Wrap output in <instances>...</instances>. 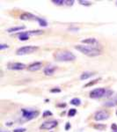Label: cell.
I'll return each mask as SVG.
<instances>
[{
	"label": "cell",
	"instance_id": "6da1fadb",
	"mask_svg": "<svg viewBox=\"0 0 117 132\" xmlns=\"http://www.w3.org/2000/svg\"><path fill=\"white\" fill-rule=\"evenodd\" d=\"M75 50L83 53L84 55L88 56H97L101 55V50L97 48L92 46H83V45H76Z\"/></svg>",
	"mask_w": 117,
	"mask_h": 132
},
{
	"label": "cell",
	"instance_id": "7a4b0ae2",
	"mask_svg": "<svg viewBox=\"0 0 117 132\" xmlns=\"http://www.w3.org/2000/svg\"><path fill=\"white\" fill-rule=\"evenodd\" d=\"M54 57L58 62H72L76 59V56L71 51L62 50L58 51L54 55Z\"/></svg>",
	"mask_w": 117,
	"mask_h": 132
},
{
	"label": "cell",
	"instance_id": "3957f363",
	"mask_svg": "<svg viewBox=\"0 0 117 132\" xmlns=\"http://www.w3.org/2000/svg\"><path fill=\"white\" fill-rule=\"evenodd\" d=\"M37 50H38V47H36V46H30V45L24 46L17 50L16 55H18V56H23V55L31 54V53L35 52Z\"/></svg>",
	"mask_w": 117,
	"mask_h": 132
},
{
	"label": "cell",
	"instance_id": "277c9868",
	"mask_svg": "<svg viewBox=\"0 0 117 132\" xmlns=\"http://www.w3.org/2000/svg\"><path fill=\"white\" fill-rule=\"evenodd\" d=\"M22 111V117L25 121H30L32 119L36 118L38 116H39V111H36V110H34V111H31V110H27V109H21Z\"/></svg>",
	"mask_w": 117,
	"mask_h": 132
},
{
	"label": "cell",
	"instance_id": "5b68a950",
	"mask_svg": "<svg viewBox=\"0 0 117 132\" xmlns=\"http://www.w3.org/2000/svg\"><path fill=\"white\" fill-rule=\"evenodd\" d=\"M106 92H107V90L105 88H101V87L95 88L91 92L89 96H90V98H92V99H99V98L105 96Z\"/></svg>",
	"mask_w": 117,
	"mask_h": 132
},
{
	"label": "cell",
	"instance_id": "8992f818",
	"mask_svg": "<svg viewBox=\"0 0 117 132\" xmlns=\"http://www.w3.org/2000/svg\"><path fill=\"white\" fill-rule=\"evenodd\" d=\"M94 120L97 121V122H99V121H105L107 120L109 118V113L106 110H101V111H98L96 114H94Z\"/></svg>",
	"mask_w": 117,
	"mask_h": 132
},
{
	"label": "cell",
	"instance_id": "52a82bcc",
	"mask_svg": "<svg viewBox=\"0 0 117 132\" xmlns=\"http://www.w3.org/2000/svg\"><path fill=\"white\" fill-rule=\"evenodd\" d=\"M57 124H58V122H57L56 120H50V121H48V122H44L41 125L40 129L49 130V129H54L55 127H56Z\"/></svg>",
	"mask_w": 117,
	"mask_h": 132
},
{
	"label": "cell",
	"instance_id": "ba28073f",
	"mask_svg": "<svg viewBox=\"0 0 117 132\" xmlns=\"http://www.w3.org/2000/svg\"><path fill=\"white\" fill-rule=\"evenodd\" d=\"M8 69L10 70H14V71H21V70H24L27 66L24 63H11L8 64Z\"/></svg>",
	"mask_w": 117,
	"mask_h": 132
},
{
	"label": "cell",
	"instance_id": "9c48e42d",
	"mask_svg": "<svg viewBox=\"0 0 117 132\" xmlns=\"http://www.w3.org/2000/svg\"><path fill=\"white\" fill-rule=\"evenodd\" d=\"M41 63H40V62H36V63H34L30 64L27 67V70H28L29 71H39L40 69L41 68Z\"/></svg>",
	"mask_w": 117,
	"mask_h": 132
},
{
	"label": "cell",
	"instance_id": "30bf717a",
	"mask_svg": "<svg viewBox=\"0 0 117 132\" xmlns=\"http://www.w3.org/2000/svg\"><path fill=\"white\" fill-rule=\"evenodd\" d=\"M56 70V66H52V65H49V66H47V67L44 69V74L47 76H52L54 74L55 71Z\"/></svg>",
	"mask_w": 117,
	"mask_h": 132
},
{
	"label": "cell",
	"instance_id": "8fae6325",
	"mask_svg": "<svg viewBox=\"0 0 117 132\" xmlns=\"http://www.w3.org/2000/svg\"><path fill=\"white\" fill-rule=\"evenodd\" d=\"M36 18H37V17L34 16L33 14H31V13H23V14H21L20 17V19L21 20H36Z\"/></svg>",
	"mask_w": 117,
	"mask_h": 132
},
{
	"label": "cell",
	"instance_id": "7c38bea8",
	"mask_svg": "<svg viewBox=\"0 0 117 132\" xmlns=\"http://www.w3.org/2000/svg\"><path fill=\"white\" fill-rule=\"evenodd\" d=\"M95 73L94 72H89V71H86V72H83L80 76V79L81 80H86V79H88V78H92L93 76H94Z\"/></svg>",
	"mask_w": 117,
	"mask_h": 132
},
{
	"label": "cell",
	"instance_id": "4fadbf2b",
	"mask_svg": "<svg viewBox=\"0 0 117 132\" xmlns=\"http://www.w3.org/2000/svg\"><path fill=\"white\" fill-rule=\"evenodd\" d=\"M104 105H105L106 107H109V108L116 106L117 105V97L114 98V99H111L110 101H108L107 102H105V104H104Z\"/></svg>",
	"mask_w": 117,
	"mask_h": 132
},
{
	"label": "cell",
	"instance_id": "5bb4252c",
	"mask_svg": "<svg viewBox=\"0 0 117 132\" xmlns=\"http://www.w3.org/2000/svg\"><path fill=\"white\" fill-rule=\"evenodd\" d=\"M19 39L20 40V41H27V40L29 39V35L27 34V32H24V33H20L18 35Z\"/></svg>",
	"mask_w": 117,
	"mask_h": 132
},
{
	"label": "cell",
	"instance_id": "9a60e30c",
	"mask_svg": "<svg viewBox=\"0 0 117 132\" xmlns=\"http://www.w3.org/2000/svg\"><path fill=\"white\" fill-rule=\"evenodd\" d=\"M25 26H19V27H11V28L7 29V32L9 33H12V32H17V31H20L25 29Z\"/></svg>",
	"mask_w": 117,
	"mask_h": 132
},
{
	"label": "cell",
	"instance_id": "2e32d148",
	"mask_svg": "<svg viewBox=\"0 0 117 132\" xmlns=\"http://www.w3.org/2000/svg\"><path fill=\"white\" fill-rule=\"evenodd\" d=\"M81 42L85 44H95V43H97V41L94 38H88V39H86V40H82Z\"/></svg>",
	"mask_w": 117,
	"mask_h": 132
},
{
	"label": "cell",
	"instance_id": "e0dca14e",
	"mask_svg": "<svg viewBox=\"0 0 117 132\" xmlns=\"http://www.w3.org/2000/svg\"><path fill=\"white\" fill-rule=\"evenodd\" d=\"M70 103H71V105L78 107V106L81 105V101H80V99H78V98H73V99H72L71 101H70Z\"/></svg>",
	"mask_w": 117,
	"mask_h": 132
},
{
	"label": "cell",
	"instance_id": "ac0fdd59",
	"mask_svg": "<svg viewBox=\"0 0 117 132\" xmlns=\"http://www.w3.org/2000/svg\"><path fill=\"white\" fill-rule=\"evenodd\" d=\"M36 20L38 21V23L40 24V26H41V27H47L48 26V22L45 20H43V19H41V18H36Z\"/></svg>",
	"mask_w": 117,
	"mask_h": 132
},
{
	"label": "cell",
	"instance_id": "d6986e66",
	"mask_svg": "<svg viewBox=\"0 0 117 132\" xmlns=\"http://www.w3.org/2000/svg\"><path fill=\"white\" fill-rule=\"evenodd\" d=\"M78 3H79L81 5H85V6H90L91 5H92V4H91V2L86 1V0H79V1H78Z\"/></svg>",
	"mask_w": 117,
	"mask_h": 132
},
{
	"label": "cell",
	"instance_id": "ffe728a7",
	"mask_svg": "<svg viewBox=\"0 0 117 132\" xmlns=\"http://www.w3.org/2000/svg\"><path fill=\"white\" fill-rule=\"evenodd\" d=\"M76 114H77V109H75V108H71V109L69 110V112H68V116L70 117L74 116Z\"/></svg>",
	"mask_w": 117,
	"mask_h": 132
},
{
	"label": "cell",
	"instance_id": "44dd1931",
	"mask_svg": "<svg viewBox=\"0 0 117 132\" xmlns=\"http://www.w3.org/2000/svg\"><path fill=\"white\" fill-rule=\"evenodd\" d=\"M94 128L99 130H103V129H106V125L105 124H96L94 125Z\"/></svg>",
	"mask_w": 117,
	"mask_h": 132
},
{
	"label": "cell",
	"instance_id": "7402d4cb",
	"mask_svg": "<svg viewBox=\"0 0 117 132\" xmlns=\"http://www.w3.org/2000/svg\"><path fill=\"white\" fill-rule=\"evenodd\" d=\"M99 80H101V78H98V79H95V80H93L92 82H89V83H87V84L85 86V87H87V86H93L94 84H96V83H98V81Z\"/></svg>",
	"mask_w": 117,
	"mask_h": 132
},
{
	"label": "cell",
	"instance_id": "603a6c76",
	"mask_svg": "<svg viewBox=\"0 0 117 132\" xmlns=\"http://www.w3.org/2000/svg\"><path fill=\"white\" fill-rule=\"evenodd\" d=\"M52 3L56 5H63V3H65V1H63V0H53Z\"/></svg>",
	"mask_w": 117,
	"mask_h": 132
},
{
	"label": "cell",
	"instance_id": "cb8c5ba5",
	"mask_svg": "<svg viewBox=\"0 0 117 132\" xmlns=\"http://www.w3.org/2000/svg\"><path fill=\"white\" fill-rule=\"evenodd\" d=\"M52 116V113L50 111H48V110H46V111L43 112V114H42V116L43 117H47V116Z\"/></svg>",
	"mask_w": 117,
	"mask_h": 132
},
{
	"label": "cell",
	"instance_id": "d4e9b609",
	"mask_svg": "<svg viewBox=\"0 0 117 132\" xmlns=\"http://www.w3.org/2000/svg\"><path fill=\"white\" fill-rule=\"evenodd\" d=\"M50 93H61V89L60 88H58V87H56V88H52L50 90Z\"/></svg>",
	"mask_w": 117,
	"mask_h": 132
},
{
	"label": "cell",
	"instance_id": "484cf974",
	"mask_svg": "<svg viewBox=\"0 0 117 132\" xmlns=\"http://www.w3.org/2000/svg\"><path fill=\"white\" fill-rule=\"evenodd\" d=\"M113 93H114V92H113L112 90H107V92H106V93H105V96L104 97H110L113 94Z\"/></svg>",
	"mask_w": 117,
	"mask_h": 132
},
{
	"label": "cell",
	"instance_id": "4316f807",
	"mask_svg": "<svg viewBox=\"0 0 117 132\" xmlns=\"http://www.w3.org/2000/svg\"><path fill=\"white\" fill-rule=\"evenodd\" d=\"M26 130H27V129H25V128H20V129H15L13 132H25Z\"/></svg>",
	"mask_w": 117,
	"mask_h": 132
},
{
	"label": "cell",
	"instance_id": "83f0119b",
	"mask_svg": "<svg viewBox=\"0 0 117 132\" xmlns=\"http://www.w3.org/2000/svg\"><path fill=\"white\" fill-rule=\"evenodd\" d=\"M111 129H112V130H113V131L117 130V125L115 124V123H113L112 126H111Z\"/></svg>",
	"mask_w": 117,
	"mask_h": 132
},
{
	"label": "cell",
	"instance_id": "f1b7e54d",
	"mask_svg": "<svg viewBox=\"0 0 117 132\" xmlns=\"http://www.w3.org/2000/svg\"><path fill=\"white\" fill-rule=\"evenodd\" d=\"M65 3H66V5H67L71 6V5L74 4V1H73V0H70V1H65Z\"/></svg>",
	"mask_w": 117,
	"mask_h": 132
},
{
	"label": "cell",
	"instance_id": "f546056e",
	"mask_svg": "<svg viewBox=\"0 0 117 132\" xmlns=\"http://www.w3.org/2000/svg\"><path fill=\"white\" fill-rule=\"evenodd\" d=\"M70 129H71V123L67 122L66 124H65V130H69Z\"/></svg>",
	"mask_w": 117,
	"mask_h": 132
},
{
	"label": "cell",
	"instance_id": "4dcf8cb0",
	"mask_svg": "<svg viewBox=\"0 0 117 132\" xmlns=\"http://www.w3.org/2000/svg\"><path fill=\"white\" fill-rule=\"evenodd\" d=\"M8 48V45H6V44H1L0 45V50H4V48Z\"/></svg>",
	"mask_w": 117,
	"mask_h": 132
},
{
	"label": "cell",
	"instance_id": "1f68e13d",
	"mask_svg": "<svg viewBox=\"0 0 117 132\" xmlns=\"http://www.w3.org/2000/svg\"><path fill=\"white\" fill-rule=\"evenodd\" d=\"M57 107H61V108H65L66 107V104H58Z\"/></svg>",
	"mask_w": 117,
	"mask_h": 132
},
{
	"label": "cell",
	"instance_id": "d6a6232c",
	"mask_svg": "<svg viewBox=\"0 0 117 132\" xmlns=\"http://www.w3.org/2000/svg\"><path fill=\"white\" fill-rule=\"evenodd\" d=\"M12 124H13V123H12V122H7V123H6V125H7V126H11Z\"/></svg>",
	"mask_w": 117,
	"mask_h": 132
},
{
	"label": "cell",
	"instance_id": "836d02e7",
	"mask_svg": "<svg viewBox=\"0 0 117 132\" xmlns=\"http://www.w3.org/2000/svg\"><path fill=\"white\" fill-rule=\"evenodd\" d=\"M71 30H74V31H78V28H71Z\"/></svg>",
	"mask_w": 117,
	"mask_h": 132
},
{
	"label": "cell",
	"instance_id": "e575fe53",
	"mask_svg": "<svg viewBox=\"0 0 117 132\" xmlns=\"http://www.w3.org/2000/svg\"><path fill=\"white\" fill-rule=\"evenodd\" d=\"M113 132H117V130H115V131H113Z\"/></svg>",
	"mask_w": 117,
	"mask_h": 132
},
{
	"label": "cell",
	"instance_id": "d590c367",
	"mask_svg": "<svg viewBox=\"0 0 117 132\" xmlns=\"http://www.w3.org/2000/svg\"><path fill=\"white\" fill-rule=\"evenodd\" d=\"M116 116H117V110H116Z\"/></svg>",
	"mask_w": 117,
	"mask_h": 132
},
{
	"label": "cell",
	"instance_id": "8d00e7d4",
	"mask_svg": "<svg viewBox=\"0 0 117 132\" xmlns=\"http://www.w3.org/2000/svg\"><path fill=\"white\" fill-rule=\"evenodd\" d=\"M116 5H117V1H116Z\"/></svg>",
	"mask_w": 117,
	"mask_h": 132
},
{
	"label": "cell",
	"instance_id": "74e56055",
	"mask_svg": "<svg viewBox=\"0 0 117 132\" xmlns=\"http://www.w3.org/2000/svg\"><path fill=\"white\" fill-rule=\"evenodd\" d=\"M2 132H3V131H2ZM6 132H8V131H6Z\"/></svg>",
	"mask_w": 117,
	"mask_h": 132
}]
</instances>
